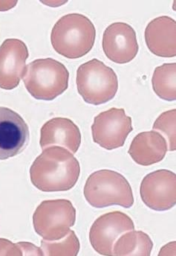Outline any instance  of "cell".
<instances>
[{"label":"cell","instance_id":"obj_1","mask_svg":"<svg viewBox=\"0 0 176 256\" xmlns=\"http://www.w3.org/2000/svg\"><path fill=\"white\" fill-rule=\"evenodd\" d=\"M80 166L71 152L60 146L45 148L30 168V178L44 192H66L78 181Z\"/></svg>","mask_w":176,"mask_h":256},{"label":"cell","instance_id":"obj_2","mask_svg":"<svg viewBox=\"0 0 176 256\" xmlns=\"http://www.w3.org/2000/svg\"><path fill=\"white\" fill-rule=\"evenodd\" d=\"M96 30L92 21L80 14L62 16L53 27L51 42L56 52L69 59L87 54L93 48Z\"/></svg>","mask_w":176,"mask_h":256},{"label":"cell","instance_id":"obj_3","mask_svg":"<svg viewBox=\"0 0 176 256\" xmlns=\"http://www.w3.org/2000/svg\"><path fill=\"white\" fill-rule=\"evenodd\" d=\"M86 201L95 208L118 205L131 208L134 196L131 186L121 174L109 169L94 172L83 190Z\"/></svg>","mask_w":176,"mask_h":256},{"label":"cell","instance_id":"obj_4","mask_svg":"<svg viewBox=\"0 0 176 256\" xmlns=\"http://www.w3.org/2000/svg\"><path fill=\"white\" fill-rule=\"evenodd\" d=\"M66 67L53 58L36 59L26 66L22 80L30 94L37 100H51L69 88Z\"/></svg>","mask_w":176,"mask_h":256},{"label":"cell","instance_id":"obj_5","mask_svg":"<svg viewBox=\"0 0 176 256\" xmlns=\"http://www.w3.org/2000/svg\"><path fill=\"white\" fill-rule=\"evenodd\" d=\"M77 91L86 103L101 105L112 100L118 90V79L113 68L98 59H92L77 68Z\"/></svg>","mask_w":176,"mask_h":256},{"label":"cell","instance_id":"obj_6","mask_svg":"<svg viewBox=\"0 0 176 256\" xmlns=\"http://www.w3.org/2000/svg\"><path fill=\"white\" fill-rule=\"evenodd\" d=\"M75 222L76 210L69 200L42 201L33 214L36 234L49 242L63 238Z\"/></svg>","mask_w":176,"mask_h":256},{"label":"cell","instance_id":"obj_7","mask_svg":"<svg viewBox=\"0 0 176 256\" xmlns=\"http://www.w3.org/2000/svg\"><path fill=\"white\" fill-rule=\"evenodd\" d=\"M131 117L124 108H111L95 117L92 126L94 142L106 150L122 147L133 131Z\"/></svg>","mask_w":176,"mask_h":256},{"label":"cell","instance_id":"obj_8","mask_svg":"<svg viewBox=\"0 0 176 256\" xmlns=\"http://www.w3.org/2000/svg\"><path fill=\"white\" fill-rule=\"evenodd\" d=\"M135 230L130 216L115 211L100 216L91 227L89 242L93 249L101 256H112V250L118 238Z\"/></svg>","mask_w":176,"mask_h":256},{"label":"cell","instance_id":"obj_9","mask_svg":"<svg viewBox=\"0 0 176 256\" xmlns=\"http://www.w3.org/2000/svg\"><path fill=\"white\" fill-rule=\"evenodd\" d=\"M140 194L144 204L151 210H171L176 202V174L167 169L149 174L141 182Z\"/></svg>","mask_w":176,"mask_h":256},{"label":"cell","instance_id":"obj_10","mask_svg":"<svg viewBox=\"0 0 176 256\" xmlns=\"http://www.w3.org/2000/svg\"><path fill=\"white\" fill-rule=\"evenodd\" d=\"M28 124L19 114L10 108L0 106V160L19 154L28 146Z\"/></svg>","mask_w":176,"mask_h":256},{"label":"cell","instance_id":"obj_11","mask_svg":"<svg viewBox=\"0 0 176 256\" xmlns=\"http://www.w3.org/2000/svg\"><path fill=\"white\" fill-rule=\"evenodd\" d=\"M103 50L114 63H130L137 56L139 44L134 28L125 22H115L106 28L103 35Z\"/></svg>","mask_w":176,"mask_h":256},{"label":"cell","instance_id":"obj_12","mask_svg":"<svg viewBox=\"0 0 176 256\" xmlns=\"http://www.w3.org/2000/svg\"><path fill=\"white\" fill-rule=\"evenodd\" d=\"M28 47L16 38L5 40L0 46V88L11 90L19 86L23 77Z\"/></svg>","mask_w":176,"mask_h":256},{"label":"cell","instance_id":"obj_13","mask_svg":"<svg viewBox=\"0 0 176 256\" xmlns=\"http://www.w3.org/2000/svg\"><path fill=\"white\" fill-rule=\"evenodd\" d=\"M147 48L155 56L174 58L176 56V22L168 16L150 21L145 30Z\"/></svg>","mask_w":176,"mask_h":256},{"label":"cell","instance_id":"obj_14","mask_svg":"<svg viewBox=\"0 0 176 256\" xmlns=\"http://www.w3.org/2000/svg\"><path fill=\"white\" fill-rule=\"evenodd\" d=\"M39 144L42 149L51 146H63L74 154L81 144V134L74 122L57 117L45 122L41 128Z\"/></svg>","mask_w":176,"mask_h":256},{"label":"cell","instance_id":"obj_15","mask_svg":"<svg viewBox=\"0 0 176 256\" xmlns=\"http://www.w3.org/2000/svg\"><path fill=\"white\" fill-rule=\"evenodd\" d=\"M168 150L166 138L156 130H151L138 134L133 138L128 153L137 164L149 166L162 161Z\"/></svg>","mask_w":176,"mask_h":256},{"label":"cell","instance_id":"obj_16","mask_svg":"<svg viewBox=\"0 0 176 256\" xmlns=\"http://www.w3.org/2000/svg\"><path fill=\"white\" fill-rule=\"evenodd\" d=\"M153 243L148 234L142 231L127 232L121 234L115 242L112 256H150Z\"/></svg>","mask_w":176,"mask_h":256},{"label":"cell","instance_id":"obj_17","mask_svg":"<svg viewBox=\"0 0 176 256\" xmlns=\"http://www.w3.org/2000/svg\"><path fill=\"white\" fill-rule=\"evenodd\" d=\"M153 90L163 100L176 99V64H165L156 67L152 78Z\"/></svg>","mask_w":176,"mask_h":256},{"label":"cell","instance_id":"obj_18","mask_svg":"<svg viewBox=\"0 0 176 256\" xmlns=\"http://www.w3.org/2000/svg\"><path fill=\"white\" fill-rule=\"evenodd\" d=\"M80 248L78 238L72 230L60 240L41 242V249L44 256H76L78 255Z\"/></svg>","mask_w":176,"mask_h":256},{"label":"cell","instance_id":"obj_19","mask_svg":"<svg viewBox=\"0 0 176 256\" xmlns=\"http://www.w3.org/2000/svg\"><path fill=\"white\" fill-rule=\"evenodd\" d=\"M176 110L166 111L159 116L153 124V130L162 132L169 142L170 152H174L176 148Z\"/></svg>","mask_w":176,"mask_h":256},{"label":"cell","instance_id":"obj_20","mask_svg":"<svg viewBox=\"0 0 176 256\" xmlns=\"http://www.w3.org/2000/svg\"><path fill=\"white\" fill-rule=\"evenodd\" d=\"M0 256H22V252L17 244L5 238H0Z\"/></svg>","mask_w":176,"mask_h":256},{"label":"cell","instance_id":"obj_21","mask_svg":"<svg viewBox=\"0 0 176 256\" xmlns=\"http://www.w3.org/2000/svg\"><path fill=\"white\" fill-rule=\"evenodd\" d=\"M16 244L22 250V256H44L42 250L33 244L29 242H18Z\"/></svg>","mask_w":176,"mask_h":256}]
</instances>
